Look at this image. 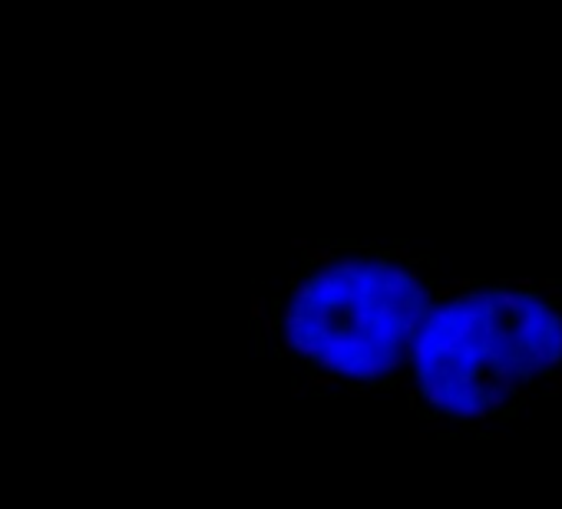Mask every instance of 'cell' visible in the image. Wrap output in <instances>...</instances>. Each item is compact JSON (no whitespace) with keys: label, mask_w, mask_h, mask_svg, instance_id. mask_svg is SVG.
I'll use <instances>...</instances> for the list:
<instances>
[{"label":"cell","mask_w":562,"mask_h":509,"mask_svg":"<svg viewBox=\"0 0 562 509\" xmlns=\"http://www.w3.org/2000/svg\"><path fill=\"white\" fill-rule=\"evenodd\" d=\"M447 275L411 245L318 241L268 302V348L322 394L401 391L407 361Z\"/></svg>","instance_id":"2"},{"label":"cell","mask_w":562,"mask_h":509,"mask_svg":"<svg viewBox=\"0 0 562 509\" xmlns=\"http://www.w3.org/2000/svg\"><path fill=\"white\" fill-rule=\"evenodd\" d=\"M443 437H490L562 394V282L447 275L401 384Z\"/></svg>","instance_id":"1"}]
</instances>
